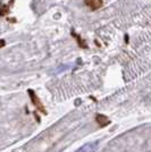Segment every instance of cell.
<instances>
[{
	"label": "cell",
	"mask_w": 151,
	"mask_h": 152,
	"mask_svg": "<svg viewBox=\"0 0 151 152\" xmlns=\"http://www.w3.org/2000/svg\"><path fill=\"white\" fill-rule=\"evenodd\" d=\"M27 93H29V96H30V99H31L33 106L37 108L40 113H42L43 115L48 114V113H47V110H45V108H44L43 103H42V101L40 100V98L37 95V93H35V92H34L33 90H31V89L27 90Z\"/></svg>",
	"instance_id": "1"
},
{
	"label": "cell",
	"mask_w": 151,
	"mask_h": 152,
	"mask_svg": "<svg viewBox=\"0 0 151 152\" xmlns=\"http://www.w3.org/2000/svg\"><path fill=\"white\" fill-rule=\"evenodd\" d=\"M85 6H88L91 10H98L103 6V0H84Z\"/></svg>",
	"instance_id": "2"
},
{
	"label": "cell",
	"mask_w": 151,
	"mask_h": 152,
	"mask_svg": "<svg viewBox=\"0 0 151 152\" xmlns=\"http://www.w3.org/2000/svg\"><path fill=\"white\" fill-rule=\"evenodd\" d=\"M98 146H99V143L98 142H91V143H86L82 145L77 152H95L98 150Z\"/></svg>",
	"instance_id": "3"
},
{
	"label": "cell",
	"mask_w": 151,
	"mask_h": 152,
	"mask_svg": "<svg viewBox=\"0 0 151 152\" xmlns=\"http://www.w3.org/2000/svg\"><path fill=\"white\" fill-rule=\"evenodd\" d=\"M95 123L100 127H106L110 124V121L108 119V117H106L102 114H97L95 115Z\"/></svg>",
	"instance_id": "4"
},
{
	"label": "cell",
	"mask_w": 151,
	"mask_h": 152,
	"mask_svg": "<svg viewBox=\"0 0 151 152\" xmlns=\"http://www.w3.org/2000/svg\"><path fill=\"white\" fill-rule=\"evenodd\" d=\"M14 4V0H10L9 1V4H7V5H1L0 6V16L2 17V16H6L8 14L10 13V7L13 6Z\"/></svg>",
	"instance_id": "5"
},
{
	"label": "cell",
	"mask_w": 151,
	"mask_h": 152,
	"mask_svg": "<svg viewBox=\"0 0 151 152\" xmlns=\"http://www.w3.org/2000/svg\"><path fill=\"white\" fill-rule=\"evenodd\" d=\"M72 35L76 39V42H77V45H78L80 48H82V49H88V45H86V42H85V41H84V40H83L78 34H76L74 31H72Z\"/></svg>",
	"instance_id": "6"
},
{
	"label": "cell",
	"mask_w": 151,
	"mask_h": 152,
	"mask_svg": "<svg viewBox=\"0 0 151 152\" xmlns=\"http://www.w3.org/2000/svg\"><path fill=\"white\" fill-rule=\"evenodd\" d=\"M5 45H6V42H5V40L0 39V49H1V48H4Z\"/></svg>",
	"instance_id": "7"
}]
</instances>
